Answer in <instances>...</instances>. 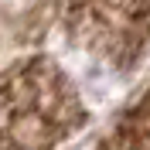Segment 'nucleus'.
<instances>
[{
    "mask_svg": "<svg viewBox=\"0 0 150 150\" xmlns=\"http://www.w3.org/2000/svg\"><path fill=\"white\" fill-rule=\"evenodd\" d=\"M106 147H150V92L133 106L112 137H106Z\"/></svg>",
    "mask_w": 150,
    "mask_h": 150,
    "instance_id": "nucleus-3",
    "label": "nucleus"
},
{
    "mask_svg": "<svg viewBox=\"0 0 150 150\" xmlns=\"http://www.w3.org/2000/svg\"><path fill=\"white\" fill-rule=\"evenodd\" d=\"M65 28L82 51L130 68L150 48V0H65Z\"/></svg>",
    "mask_w": 150,
    "mask_h": 150,
    "instance_id": "nucleus-2",
    "label": "nucleus"
},
{
    "mask_svg": "<svg viewBox=\"0 0 150 150\" xmlns=\"http://www.w3.org/2000/svg\"><path fill=\"white\" fill-rule=\"evenodd\" d=\"M85 123V106L68 75L31 58L0 72V147H55Z\"/></svg>",
    "mask_w": 150,
    "mask_h": 150,
    "instance_id": "nucleus-1",
    "label": "nucleus"
}]
</instances>
